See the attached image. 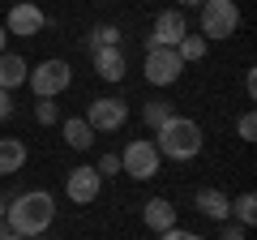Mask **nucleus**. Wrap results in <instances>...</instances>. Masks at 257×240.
Returning <instances> with one entry per match:
<instances>
[{
    "label": "nucleus",
    "mask_w": 257,
    "mask_h": 240,
    "mask_svg": "<svg viewBox=\"0 0 257 240\" xmlns=\"http://www.w3.org/2000/svg\"><path fill=\"white\" fill-rule=\"evenodd\" d=\"M163 159H159L155 142L150 138H133L124 150H120V176H133V180H155Z\"/></svg>",
    "instance_id": "nucleus-3"
},
{
    "label": "nucleus",
    "mask_w": 257,
    "mask_h": 240,
    "mask_svg": "<svg viewBox=\"0 0 257 240\" xmlns=\"http://www.w3.org/2000/svg\"><path fill=\"white\" fill-rule=\"evenodd\" d=\"M206 47H210V43H206L202 35H193V30H189V35H184L180 43H176V56H180V60H184V69H189V65H197V60L206 56Z\"/></svg>",
    "instance_id": "nucleus-17"
},
{
    "label": "nucleus",
    "mask_w": 257,
    "mask_h": 240,
    "mask_svg": "<svg viewBox=\"0 0 257 240\" xmlns=\"http://www.w3.org/2000/svg\"><path fill=\"white\" fill-rule=\"evenodd\" d=\"M176 116V107H172V103H167V99H150L146 103V107H142V120H146V125H150V129H163V125H167V120H172Z\"/></svg>",
    "instance_id": "nucleus-18"
},
{
    "label": "nucleus",
    "mask_w": 257,
    "mask_h": 240,
    "mask_svg": "<svg viewBox=\"0 0 257 240\" xmlns=\"http://www.w3.org/2000/svg\"><path fill=\"white\" fill-rule=\"evenodd\" d=\"M90 56H94V73H99L103 82H120V77H124L128 60H124L120 47H99V52H90Z\"/></svg>",
    "instance_id": "nucleus-14"
},
{
    "label": "nucleus",
    "mask_w": 257,
    "mask_h": 240,
    "mask_svg": "<svg viewBox=\"0 0 257 240\" xmlns=\"http://www.w3.org/2000/svg\"><path fill=\"white\" fill-rule=\"evenodd\" d=\"M22 167H26V142L0 138V176H18Z\"/></svg>",
    "instance_id": "nucleus-15"
},
{
    "label": "nucleus",
    "mask_w": 257,
    "mask_h": 240,
    "mask_svg": "<svg viewBox=\"0 0 257 240\" xmlns=\"http://www.w3.org/2000/svg\"><path fill=\"white\" fill-rule=\"evenodd\" d=\"M142 73H146L150 86H172V82H180L184 60L176 56V47H146V65H142Z\"/></svg>",
    "instance_id": "nucleus-7"
},
{
    "label": "nucleus",
    "mask_w": 257,
    "mask_h": 240,
    "mask_svg": "<svg viewBox=\"0 0 257 240\" xmlns=\"http://www.w3.org/2000/svg\"><path fill=\"white\" fill-rule=\"evenodd\" d=\"M236 133H240L244 142H253V138H257V116H253V111H244V116L236 120Z\"/></svg>",
    "instance_id": "nucleus-23"
},
{
    "label": "nucleus",
    "mask_w": 257,
    "mask_h": 240,
    "mask_svg": "<svg viewBox=\"0 0 257 240\" xmlns=\"http://www.w3.org/2000/svg\"><path fill=\"white\" fill-rule=\"evenodd\" d=\"M193 206H197V214H206V219H214V223L231 219V197L223 193V189H197V193H193Z\"/></svg>",
    "instance_id": "nucleus-11"
},
{
    "label": "nucleus",
    "mask_w": 257,
    "mask_h": 240,
    "mask_svg": "<svg viewBox=\"0 0 257 240\" xmlns=\"http://www.w3.org/2000/svg\"><path fill=\"white\" fill-rule=\"evenodd\" d=\"M202 39H231L240 30V5L236 0H206L202 9Z\"/></svg>",
    "instance_id": "nucleus-4"
},
{
    "label": "nucleus",
    "mask_w": 257,
    "mask_h": 240,
    "mask_svg": "<svg viewBox=\"0 0 257 240\" xmlns=\"http://www.w3.org/2000/svg\"><path fill=\"white\" fill-rule=\"evenodd\" d=\"M94 172H99L103 180H111V176H120V155H103L99 163H94Z\"/></svg>",
    "instance_id": "nucleus-22"
},
{
    "label": "nucleus",
    "mask_w": 257,
    "mask_h": 240,
    "mask_svg": "<svg viewBox=\"0 0 257 240\" xmlns=\"http://www.w3.org/2000/svg\"><path fill=\"white\" fill-rule=\"evenodd\" d=\"M5 47H9V30L0 26V52H5Z\"/></svg>",
    "instance_id": "nucleus-28"
},
{
    "label": "nucleus",
    "mask_w": 257,
    "mask_h": 240,
    "mask_svg": "<svg viewBox=\"0 0 257 240\" xmlns=\"http://www.w3.org/2000/svg\"><path fill=\"white\" fill-rule=\"evenodd\" d=\"M52 219H56V197L47 193V189H26V193L5 197V223H9V231L22 236V240L47 236Z\"/></svg>",
    "instance_id": "nucleus-1"
},
{
    "label": "nucleus",
    "mask_w": 257,
    "mask_h": 240,
    "mask_svg": "<svg viewBox=\"0 0 257 240\" xmlns=\"http://www.w3.org/2000/svg\"><path fill=\"white\" fill-rule=\"evenodd\" d=\"M189 35V22H184L180 9H163L150 26V47H176L180 39Z\"/></svg>",
    "instance_id": "nucleus-10"
},
{
    "label": "nucleus",
    "mask_w": 257,
    "mask_h": 240,
    "mask_svg": "<svg viewBox=\"0 0 257 240\" xmlns=\"http://www.w3.org/2000/svg\"><path fill=\"white\" fill-rule=\"evenodd\" d=\"M60 133H64V142H69L73 150H90V146H94V129L86 125L82 116H69V120L60 125Z\"/></svg>",
    "instance_id": "nucleus-16"
},
{
    "label": "nucleus",
    "mask_w": 257,
    "mask_h": 240,
    "mask_svg": "<svg viewBox=\"0 0 257 240\" xmlns=\"http://www.w3.org/2000/svg\"><path fill=\"white\" fill-rule=\"evenodd\" d=\"M86 47H90V52H99V47H120V26H111V22L94 26L90 35H86Z\"/></svg>",
    "instance_id": "nucleus-19"
},
{
    "label": "nucleus",
    "mask_w": 257,
    "mask_h": 240,
    "mask_svg": "<svg viewBox=\"0 0 257 240\" xmlns=\"http://www.w3.org/2000/svg\"><path fill=\"white\" fill-rule=\"evenodd\" d=\"M35 120H39V125H56V120H60L56 99H39V103H35Z\"/></svg>",
    "instance_id": "nucleus-21"
},
{
    "label": "nucleus",
    "mask_w": 257,
    "mask_h": 240,
    "mask_svg": "<svg viewBox=\"0 0 257 240\" xmlns=\"http://www.w3.org/2000/svg\"><path fill=\"white\" fill-rule=\"evenodd\" d=\"M86 125H90L94 133H120L128 125V103L116 99V94H107V99H94L90 107H86Z\"/></svg>",
    "instance_id": "nucleus-6"
},
{
    "label": "nucleus",
    "mask_w": 257,
    "mask_h": 240,
    "mask_svg": "<svg viewBox=\"0 0 257 240\" xmlns=\"http://www.w3.org/2000/svg\"><path fill=\"white\" fill-rule=\"evenodd\" d=\"M26 82L39 99H56V94H64L73 86V69H69V60H43V65L30 69Z\"/></svg>",
    "instance_id": "nucleus-5"
},
{
    "label": "nucleus",
    "mask_w": 257,
    "mask_h": 240,
    "mask_svg": "<svg viewBox=\"0 0 257 240\" xmlns=\"http://www.w3.org/2000/svg\"><path fill=\"white\" fill-rule=\"evenodd\" d=\"M150 142H155L159 159H172V163H189V159H197V155H202V146H206L202 125L189 120V116H172Z\"/></svg>",
    "instance_id": "nucleus-2"
},
{
    "label": "nucleus",
    "mask_w": 257,
    "mask_h": 240,
    "mask_svg": "<svg viewBox=\"0 0 257 240\" xmlns=\"http://www.w3.org/2000/svg\"><path fill=\"white\" fill-rule=\"evenodd\" d=\"M231 214H236L240 227H253V223H257V197L253 193H240L236 202H231Z\"/></svg>",
    "instance_id": "nucleus-20"
},
{
    "label": "nucleus",
    "mask_w": 257,
    "mask_h": 240,
    "mask_svg": "<svg viewBox=\"0 0 257 240\" xmlns=\"http://www.w3.org/2000/svg\"><path fill=\"white\" fill-rule=\"evenodd\" d=\"M0 219H5V197H0Z\"/></svg>",
    "instance_id": "nucleus-30"
},
{
    "label": "nucleus",
    "mask_w": 257,
    "mask_h": 240,
    "mask_svg": "<svg viewBox=\"0 0 257 240\" xmlns=\"http://www.w3.org/2000/svg\"><path fill=\"white\" fill-rule=\"evenodd\" d=\"M64 193H69V202H77V206H94V197L103 193V176L94 172L90 163H82V167H73V172H69Z\"/></svg>",
    "instance_id": "nucleus-8"
},
{
    "label": "nucleus",
    "mask_w": 257,
    "mask_h": 240,
    "mask_svg": "<svg viewBox=\"0 0 257 240\" xmlns=\"http://www.w3.org/2000/svg\"><path fill=\"white\" fill-rule=\"evenodd\" d=\"M30 77V65H26V56H13V52H0V90H18V86H26Z\"/></svg>",
    "instance_id": "nucleus-13"
},
{
    "label": "nucleus",
    "mask_w": 257,
    "mask_h": 240,
    "mask_svg": "<svg viewBox=\"0 0 257 240\" xmlns=\"http://www.w3.org/2000/svg\"><path fill=\"white\" fill-rule=\"evenodd\" d=\"M9 236H13V231H9V223L0 219V240H9Z\"/></svg>",
    "instance_id": "nucleus-29"
},
{
    "label": "nucleus",
    "mask_w": 257,
    "mask_h": 240,
    "mask_svg": "<svg viewBox=\"0 0 257 240\" xmlns=\"http://www.w3.org/2000/svg\"><path fill=\"white\" fill-rule=\"evenodd\" d=\"M43 26H47V13L39 9V5H30V0L13 5L9 18H5V30H9V39H30V35H39Z\"/></svg>",
    "instance_id": "nucleus-9"
},
{
    "label": "nucleus",
    "mask_w": 257,
    "mask_h": 240,
    "mask_svg": "<svg viewBox=\"0 0 257 240\" xmlns=\"http://www.w3.org/2000/svg\"><path fill=\"white\" fill-rule=\"evenodd\" d=\"M35 240H47V236H35Z\"/></svg>",
    "instance_id": "nucleus-31"
},
{
    "label": "nucleus",
    "mask_w": 257,
    "mask_h": 240,
    "mask_svg": "<svg viewBox=\"0 0 257 240\" xmlns=\"http://www.w3.org/2000/svg\"><path fill=\"white\" fill-rule=\"evenodd\" d=\"M159 240H206V236H197V231H184L180 223H176V227H172V231H163Z\"/></svg>",
    "instance_id": "nucleus-25"
},
{
    "label": "nucleus",
    "mask_w": 257,
    "mask_h": 240,
    "mask_svg": "<svg viewBox=\"0 0 257 240\" xmlns=\"http://www.w3.org/2000/svg\"><path fill=\"white\" fill-rule=\"evenodd\" d=\"M9 240H22V236H9Z\"/></svg>",
    "instance_id": "nucleus-32"
},
{
    "label": "nucleus",
    "mask_w": 257,
    "mask_h": 240,
    "mask_svg": "<svg viewBox=\"0 0 257 240\" xmlns=\"http://www.w3.org/2000/svg\"><path fill=\"white\" fill-rule=\"evenodd\" d=\"M142 223H146L155 236H163V231L176 227V206L167 202V197H150V202L142 206Z\"/></svg>",
    "instance_id": "nucleus-12"
},
{
    "label": "nucleus",
    "mask_w": 257,
    "mask_h": 240,
    "mask_svg": "<svg viewBox=\"0 0 257 240\" xmlns=\"http://www.w3.org/2000/svg\"><path fill=\"white\" fill-rule=\"evenodd\" d=\"M9 116H13V94L0 90V120H9Z\"/></svg>",
    "instance_id": "nucleus-26"
},
{
    "label": "nucleus",
    "mask_w": 257,
    "mask_h": 240,
    "mask_svg": "<svg viewBox=\"0 0 257 240\" xmlns=\"http://www.w3.org/2000/svg\"><path fill=\"white\" fill-rule=\"evenodd\" d=\"M244 236H248V227H240V223H231V219L223 223V231H219V240H244Z\"/></svg>",
    "instance_id": "nucleus-24"
},
{
    "label": "nucleus",
    "mask_w": 257,
    "mask_h": 240,
    "mask_svg": "<svg viewBox=\"0 0 257 240\" xmlns=\"http://www.w3.org/2000/svg\"><path fill=\"white\" fill-rule=\"evenodd\" d=\"M202 5H206V0H180V13L184 9H202Z\"/></svg>",
    "instance_id": "nucleus-27"
}]
</instances>
